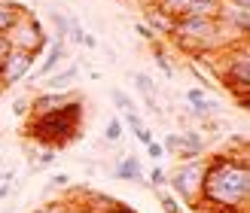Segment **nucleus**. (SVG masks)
Segmentation results:
<instances>
[{
	"label": "nucleus",
	"instance_id": "1",
	"mask_svg": "<svg viewBox=\"0 0 250 213\" xmlns=\"http://www.w3.org/2000/svg\"><path fill=\"white\" fill-rule=\"evenodd\" d=\"M250 201V168L244 153H223L205 161L198 204L210 213H247Z\"/></svg>",
	"mask_w": 250,
	"mask_h": 213
},
{
	"label": "nucleus",
	"instance_id": "2",
	"mask_svg": "<svg viewBox=\"0 0 250 213\" xmlns=\"http://www.w3.org/2000/svg\"><path fill=\"white\" fill-rule=\"evenodd\" d=\"M80 125H83V101L73 97V101H67L64 107H58L52 113L31 116L28 134L34 137L37 143H43V146L61 149V146H67L73 137L80 134Z\"/></svg>",
	"mask_w": 250,
	"mask_h": 213
},
{
	"label": "nucleus",
	"instance_id": "3",
	"mask_svg": "<svg viewBox=\"0 0 250 213\" xmlns=\"http://www.w3.org/2000/svg\"><path fill=\"white\" fill-rule=\"evenodd\" d=\"M171 37L186 52H217V49L232 46L226 43V37L220 31V21L214 16H177Z\"/></svg>",
	"mask_w": 250,
	"mask_h": 213
},
{
	"label": "nucleus",
	"instance_id": "4",
	"mask_svg": "<svg viewBox=\"0 0 250 213\" xmlns=\"http://www.w3.org/2000/svg\"><path fill=\"white\" fill-rule=\"evenodd\" d=\"M223 82L232 95L241 97V104H250V52H247V40H238L226 46V55H223Z\"/></svg>",
	"mask_w": 250,
	"mask_h": 213
},
{
	"label": "nucleus",
	"instance_id": "5",
	"mask_svg": "<svg viewBox=\"0 0 250 213\" xmlns=\"http://www.w3.org/2000/svg\"><path fill=\"white\" fill-rule=\"evenodd\" d=\"M3 40L9 43V49H24V52L40 55L49 46V37L43 34V24L37 16H31L28 9H21V16L12 21V28L3 34Z\"/></svg>",
	"mask_w": 250,
	"mask_h": 213
},
{
	"label": "nucleus",
	"instance_id": "6",
	"mask_svg": "<svg viewBox=\"0 0 250 213\" xmlns=\"http://www.w3.org/2000/svg\"><path fill=\"white\" fill-rule=\"evenodd\" d=\"M202 177H205V155L180 161V168L168 174V186L174 195L180 198L186 207H198V195H202Z\"/></svg>",
	"mask_w": 250,
	"mask_h": 213
},
{
	"label": "nucleus",
	"instance_id": "7",
	"mask_svg": "<svg viewBox=\"0 0 250 213\" xmlns=\"http://www.w3.org/2000/svg\"><path fill=\"white\" fill-rule=\"evenodd\" d=\"M37 64L34 52H24V49H9L0 61V85H19L24 77H31V70Z\"/></svg>",
	"mask_w": 250,
	"mask_h": 213
},
{
	"label": "nucleus",
	"instance_id": "8",
	"mask_svg": "<svg viewBox=\"0 0 250 213\" xmlns=\"http://www.w3.org/2000/svg\"><path fill=\"white\" fill-rule=\"evenodd\" d=\"M220 0H162V9L177 16H217Z\"/></svg>",
	"mask_w": 250,
	"mask_h": 213
},
{
	"label": "nucleus",
	"instance_id": "9",
	"mask_svg": "<svg viewBox=\"0 0 250 213\" xmlns=\"http://www.w3.org/2000/svg\"><path fill=\"white\" fill-rule=\"evenodd\" d=\"M77 79H80V67L77 64H67V67H61V70H52L40 82H43V92H70Z\"/></svg>",
	"mask_w": 250,
	"mask_h": 213
},
{
	"label": "nucleus",
	"instance_id": "10",
	"mask_svg": "<svg viewBox=\"0 0 250 213\" xmlns=\"http://www.w3.org/2000/svg\"><path fill=\"white\" fill-rule=\"evenodd\" d=\"M64 58H67V40H52V43H49L46 58H43V64L37 67V70H31V73H34V82H37V79H43V77H49L52 70H58Z\"/></svg>",
	"mask_w": 250,
	"mask_h": 213
},
{
	"label": "nucleus",
	"instance_id": "11",
	"mask_svg": "<svg viewBox=\"0 0 250 213\" xmlns=\"http://www.w3.org/2000/svg\"><path fill=\"white\" fill-rule=\"evenodd\" d=\"M67 101H73L70 92H40L31 101V116H43V113H52L58 107H64Z\"/></svg>",
	"mask_w": 250,
	"mask_h": 213
},
{
	"label": "nucleus",
	"instance_id": "12",
	"mask_svg": "<svg viewBox=\"0 0 250 213\" xmlns=\"http://www.w3.org/2000/svg\"><path fill=\"white\" fill-rule=\"evenodd\" d=\"M205 137L198 134V131H183L180 134V153H177V158L180 161H189V158H202L205 155Z\"/></svg>",
	"mask_w": 250,
	"mask_h": 213
},
{
	"label": "nucleus",
	"instance_id": "13",
	"mask_svg": "<svg viewBox=\"0 0 250 213\" xmlns=\"http://www.w3.org/2000/svg\"><path fill=\"white\" fill-rule=\"evenodd\" d=\"M113 177L122 180V183H146L144 168H141V161H137L134 155H122V161H119L116 171H113Z\"/></svg>",
	"mask_w": 250,
	"mask_h": 213
},
{
	"label": "nucleus",
	"instance_id": "14",
	"mask_svg": "<svg viewBox=\"0 0 250 213\" xmlns=\"http://www.w3.org/2000/svg\"><path fill=\"white\" fill-rule=\"evenodd\" d=\"M134 89L144 95L146 110L159 116V113H162V107H159V101H156V82H153V77H149V73H134Z\"/></svg>",
	"mask_w": 250,
	"mask_h": 213
},
{
	"label": "nucleus",
	"instance_id": "15",
	"mask_svg": "<svg viewBox=\"0 0 250 213\" xmlns=\"http://www.w3.org/2000/svg\"><path fill=\"white\" fill-rule=\"evenodd\" d=\"M146 28L153 31V34H165V37H171V31H174V16L171 12H165V9H146Z\"/></svg>",
	"mask_w": 250,
	"mask_h": 213
},
{
	"label": "nucleus",
	"instance_id": "16",
	"mask_svg": "<svg viewBox=\"0 0 250 213\" xmlns=\"http://www.w3.org/2000/svg\"><path fill=\"white\" fill-rule=\"evenodd\" d=\"M21 3H12V0H0V34H6L12 28V21L21 16Z\"/></svg>",
	"mask_w": 250,
	"mask_h": 213
},
{
	"label": "nucleus",
	"instance_id": "17",
	"mask_svg": "<svg viewBox=\"0 0 250 213\" xmlns=\"http://www.w3.org/2000/svg\"><path fill=\"white\" fill-rule=\"evenodd\" d=\"M189 113H192V116H198V119H214L217 113H220V104L210 101V97H202V101H195L189 107Z\"/></svg>",
	"mask_w": 250,
	"mask_h": 213
},
{
	"label": "nucleus",
	"instance_id": "18",
	"mask_svg": "<svg viewBox=\"0 0 250 213\" xmlns=\"http://www.w3.org/2000/svg\"><path fill=\"white\" fill-rule=\"evenodd\" d=\"M110 101L116 104V110H119V113H134V110H137L134 97H131V95H125L122 89H110Z\"/></svg>",
	"mask_w": 250,
	"mask_h": 213
},
{
	"label": "nucleus",
	"instance_id": "19",
	"mask_svg": "<svg viewBox=\"0 0 250 213\" xmlns=\"http://www.w3.org/2000/svg\"><path fill=\"white\" fill-rule=\"evenodd\" d=\"M49 19L55 24V40H67V31H70V19L58 9H49Z\"/></svg>",
	"mask_w": 250,
	"mask_h": 213
},
{
	"label": "nucleus",
	"instance_id": "20",
	"mask_svg": "<svg viewBox=\"0 0 250 213\" xmlns=\"http://www.w3.org/2000/svg\"><path fill=\"white\" fill-rule=\"evenodd\" d=\"M146 183H149V189H156V192H159V189H165V186H168V174H165V171H162V168L156 165L153 171H149Z\"/></svg>",
	"mask_w": 250,
	"mask_h": 213
},
{
	"label": "nucleus",
	"instance_id": "21",
	"mask_svg": "<svg viewBox=\"0 0 250 213\" xmlns=\"http://www.w3.org/2000/svg\"><path fill=\"white\" fill-rule=\"evenodd\" d=\"M159 204H162V210H165V213H183V207H180L177 198L168 195V192H162V189H159Z\"/></svg>",
	"mask_w": 250,
	"mask_h": 213
},
{
	"label": "nucleus",
	"instance_id": "22",
	"mask_svg": "<svg viewBox=\"0 0 250 213\" xmlns=\"http://www.w3.org/2000/svg\"><path fill=\"white\" fill-rule=\"evenodd\" d=\"M162 149H165V155H177V153H180V134H177V131L165 134V140H162Z\"/></svg>",
	"mask_w": 250,
	"mask_h": 213
},
{
	"label": "nucleus",
	"instance_id": "23",
	"mask_svg": "<svg viewBox=\"0 0 250 213\" xmlns=\"http://www.w3.org/2000/svg\"><path fill=\"white\" fill-rule=\"evenodd\" d=\"M104 137H107L110 143H116L119 137H122V119H116V116L110 119V122H107V128H104Z\"/></svg>",
	"mask_w": 250,
	"mask_h": 213
},
{
	"label": "nucleus",
	"instance_id": "24",
	"mask_svg": "<svg viewBox=\"0 0 250 213\" xmlns=\"http://www.w3.org/2000/svg\"><path fill=\"white\" fill-rule=\"evenodd\" d=\"M122 125H128L131 131H141L144 128V119H141V113H137V110L134 113H122Z\"/></svg>",
	"mask_w": 250,
	"mask_h": 213
},
{
	"label": "nucleus",
	"instance_id": "25",
	"mask_svg": "<svg viewBox=\"0 0 250 213\" xmlns=\"http://www.w3.org/2000/svg\"><path fill=\"white\" fill-rule=\"evenodd\" d=\"M12 116H19V119L31 116V101H28V97H19V101H12Z\"/></svg>",
	"mask_w": 250,
	"mask_h": 213
},
{
	"label": "nucleus",
	"instance_id": "26",
	"mask_svg": "<svg viewBox=\"0 0 250 213\" xmlns=\"http://www.w3.org/2000/svg\"><path fill=\"white\" fill-rule=\"evenodd\" d=\"M55 155H58V149H52V146H46L43 149V153H40V161H37V171H40V168H46V165H52V161H55Z\"/></svg>",
	"mask_w": 250,
	"mask_h": 213
},
{
	"label": "nucleus",
	"instance_id": "27",
	"mask_svg": "<svg viewBox=\"0 0 250 213\" xmlns=\"http://www.w3.org/2000/svg\"><path fill=\"white\" fill-rule=\"evenodd\" d=\"M34 213H67V204H64V201H49V204H43V207H37Z\"/></svg>",
	"mask_w": 250,
	"mask_h": 213
},
{
	"label": "nucleus",
	"instance_id": "28",
	"mask_svg": "<svg viewBox=\"0 0 250 213\" xmlns=\"http://www.w3.org/2000/svg\"><path fill=\"white\" fill-rule=\"evenodd\" d=\"M67 186H70V177H67V174H55V177L49 180V186H46V189L52 192V189H67Z\"/></svg>",
	"mask_w": 250,
	"mask_h": 213
},
{
	"label": "nucleus",
	"instance_id": "29",
	"mask_svg": "<svg viewBox=\"0 0 250 213\" xmlns=\"http://www.w3.org/2000/svg\"><path fill=\"white\" fill-rule=\"evenodd\" d=\"M83 34H85V31H83V24H80L77 19H70V31H67V40L80 43V40H83Z\"/></svg>",
	"mask_w": 250,
	"mask_h": 213
},
{
	"label": "nucleus",
	"instance_id": "30",
	"mask_svg": "<svg viewBox=\"0 0 250 213\" xmlns=\"http://www.w3.org/2000/svg\"><path fill=\"white\" fill-rule=\"evenodd\" d=\"M146 155L159 161V158H165V149H162V143H159V140H153V143H146Z\"/></svg>",
	"mask_w": 250,
	"mask_h": 213
},
{
	"label": "nucleus",
	"instance_id": "31",
	"mask_svg": "<svg viewBox=\"0 0 250 213\" xmlns=\"http://www.w3.org/2000/svg\"><path fill=\"white\" fill-rule=\"evenodd\" d=\"M134 137H137V140H141L144 146L156 140V137H153V131H149V128H146V125H144V128H141V131H134Z\"/></svg>",
	"mask_w": 250,
	"mask_h": 213
},
{
	"label": "nucleus",
	"instance_id": "32",
	"mask_svg": "<svg viewBox=\"0 0 250 213\" xmlns=\"http://www.w3.org/2000/svg\"><path fill=\"white\" fill-rule=\"evenodd\" d=\"M183 97H186V104H195V101H202V97H208V95H205L202 89H189Z\"/></svg>",
	"mask_w": 250,
	"mask_h": 213
},
{
	"label": "nucleus",
	"instance_id": "33",
	"mask_svg": "<svg viewBox=\"0 0 250 213\" xmlns=\"http://www.w3.org/2000/svg\"><path fill=\"white\" fill-rule=\"evenodd\" d=\"M156 64H159L162 70H165V73H168V77H171V73H174V70H171V64H168V58H165V55H162V52H159V49H156Z\"/></svg>",
	"mask_w": 250,
	"mask_h": 213
},
{
	"label": "nucleus",
	"instance_id": "34",
	"mask_svg": "<svg viewBox=\"0 0 250 213\" xmlns=\"http://www.w3.org/2000/svg\"><path fill=\"white\" fill-rule=\"evenodd\" d=\"M137 34H141V37H144V40H149V43H156V34H153V31H149V28H146V24H137Z\"/></svg>",
	"mask_w": 250,
	"mask_h": 213
},
{
	"label": "nucleus",
	"instance_id": "35",
	"mask_svg": "<svg viewBox=\"0 0 250 213\" xmlns=\"http://www.w3.org/2000/svg\"><path fill=\"white\" fill-rule=\"evenodd\" d=\"M80 46H85V49H98V40L92 34H83V40H80Z\"/></svg>",
	"mask_w": 250,
	"mask_h": 213
},
{
	"label": "nucleus",
	"instance_id": "36",
	"mask_svg": "<svg viewBox=\"0 0 250 213\" xmlns=\"http://www.w3.org/2000/svg\"><path fill=\"white\" fill-rule=\"evenodd\" d=\"M67 213H95L89 204H85V207H80V204H67Z\"/></svg>",
	"mask_w": 250,
	"mask_h": 213
},
{
	"label": "nucleus",
	"instance_id": "37",
	"mask_svg": "<svg viewBox=\"0 0 250 213\" xmlns=\"http://www.w3.org/2000/svg\"><path fill=\"white\" fill-rule=\"evenodd\" d=\"M107 213H134L131 207H125V204H113V201H110V210Z\"/></svg>",
	"mask_w": 250,
	"mask_h": 213
},
{
	"label": "nucleus",
	"instance_id": "38",
	"mask_svg": "<svg viewBox=\"0 0 250 213\" xmlns=\"http://www.w3.org/2000/svg\"><path fill=\"white\" fill-rule=\"evenodd\" d=\"M6 52H9V43L3 40V34H0V61H3V55H6Z\"/></svg>",
	"mask_w": 250,
	"mask_h": 213
},
{
	"label": "nucleus",
	"instance_id": "39",
	"mask_svg": "<svg viewBox=\"0 0 250 213\" xmlns=\"http://www.w3.org/2000/svg\"><path fill=\"white\" fill-rule=\"evenodd\" d=\"M9 195V186H3V183H0V198H6Z\"/></svg>",
	"mask_w": 250,
	"mask_h": 213
},
{
	"label": "nucleus",
	"instance_id": "40",
	"mask_svg": "<svg viewBox=\"0 0 250 213\" xmlns=\"http://www.w3.org/2000/svg\"><path fill=\"white\" fill-rule=\"evenodd\" d=\"M229 3H238V6H247L250 9V0H229Z\"/></svg>",
	"mask_w": 250,
	"mask_h": 213
},
{
	"label": "nucleus",
	"instance_id": "41",
	"mask_svg": "<svg viewBox=\"0 0 250 213\" xmlns=\"http://www.w3.org/2000/svg\"><path fill=\"white\" fill-rule=\"evenodd\" d=\"M0 177H3V171H0Z\"/></svg>",
	"mask_w": 250,
	"mask_h": 213
},
{
	"label": "nucleus",
	"instance_id": "42",
	"mask_svg": "<svg viewBox=\"0 0 250 213\" xmlns=\"http://www.w3.org/2000/svg\"><path fill=\"white\" fill-rule=\"evenodd\" d=\"M0 92H3V85H0Z\"/></svg>",
	"mask_w": 250,
	"mask_h": 213
}]
</instances>
